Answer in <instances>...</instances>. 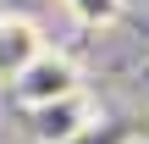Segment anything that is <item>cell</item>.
Instances as JSON below:
<instances>
[{
	"label": "cell",
	"mask_w": 149,
	"mask_h": 144,
	"mask_svg": "<svg viewBox=\"0 0 149 144\" xmlns=\"http://www.w3.org/2000/svg\"><path fill=\"white\" fill-rule=\"evenodd\" d=\"M11 94H17V105L22 111H44V105H55V100H66V94H83V67L66 55V50H39L17 78H11Z\"/></svg>",
	"instance_id": "cell-1"
},
{
	"label": "cell",
	"mask_w": 149,
	"mask_h": 144,
	"mask_svg": "<svg viewBox=\"0 0 149 144\" xmlns=\"http://www.w3.org/2000/svg\"><path fill=\"white\" fill-rule=\"evenodd\" d=\"M28 117H33V139L39 144H66L72 133H83L88 122H100V105L83 89V94H66V100H55L44 111H28Z\"/></svg>",
	"instance_id": "cell-2"
},
{
	"label": "cell",
	"mask_w": 149,
	"mask_h": 144,
	"mask_svg": "<svg viewBox=\"0 0 149 144\" xmlns=\"http://www.w3.org/2000/svg\"><path fill=\"white\" fill-rule=\"evenodd\" d=\"M44 44H50V39H44V28H39L33 17H22V11H0V78H6V83H11Z\"/></svg>",
	"instance_id": "cell-3"
},
{
	"label": "cell",
	"mask_w": 149,
	"mask_h": 144,
	"mask_svg": "<svg viewBox=\"0 0 149 144\" xmlns=\"http://www.w3.org/2000/svg\"><path fill=\"white\" fill-rule=\"evenodd\" d=\"M122 6H127V0H66V11H72L77 22H88V28H111V22L122 17Z\"/></svg>",
	"instance_id": "cell-4"
},
{
	"label": "cell",
	"mask_w": 149,
	"mask_h": 144,
	"mask_svg": "<svg viewBox=\"0 0 149 144\" xmlns=\"http://www.w3.org/2000/svg\"><path fill=\"white\" fill-rule=\"evenodd\" d=\"M127 139H133L127 122H105V117H100V122H88L83 133H72L66 144H127Z\"/></svg>",
	"instance_id": "cell-5"
},
{
	"label": "cell",
	"mask_w": 149,
	"mask_h": 144,
	"mask_svg": "<svg viewBox=\"0 0 149 144\" xmlns=\"http://www.w3.org/2000/svg\"><path fill=\"white\" fill-rule=\"evenodd\" d=\"M127 144H149V139H144V133H133V139H127Z\"/></svg>",
	"instance_id": "cell-6"
}]
</instances>
